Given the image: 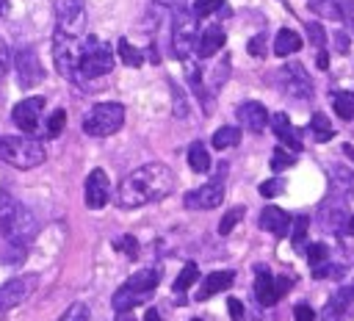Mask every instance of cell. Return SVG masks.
I'll return each mask as SVG.
<instances>
[{"mask_svg":"<svg viewBox=\"0 0 354 321\" xmlns=\"http://www.w3.org/2000/svg\"><path fill=\"white\" fill-rule=\"evenodd\" d=\"M271 122V127H274V133H277V138L285 144V147H290L293 152H299L301 149V133L290 125V119H288V113H274V116H268Z\"/></svg>","mask_w":354,"mask_h":321,"instance_id":"2e32d148","label":"cell"},{"mask_svg":"<svg viewBox=\"0 0 354 321\" xmlns=\"http://www.w3.org/2000/svg\"><path fill=\"white\" fill-rule=\"evenodd\" d=\"M111 69H113V53L102 42L86 39L80 66H77V77H100V75H108Z\"/></svg>","mask_w":354,"mask_h":321,"instance_id":"8992f818","label":"cell"},{"mask_svg":"<svg viewBox=\"0 0 354 321\" xmlns=\"http://www.w3.org/2000/svg\"><path fill=\"white\" fill-rule=\"evenodd\" d=\"M343 313H346V310H340L335 302H326V307L321 310L324 321H343Z\"/></svg>","mask_w":354,"mask_h":321,"instance_id":"60d3db41","label":"cell"},{"mask_svg":"<svg viewBox=\"0 0 354 321\" xmlns=\"http://www.w3.org/2000/svg\"><path fill=\"white\" fill-rule=\"evenodd\" d=\"M124 125V108L119 102H97L86 116H83V130L94 138L113 136Z\"/></svg>","mask_w":354,"mask_h":321,"instance_id":"277c9868","label":"cell"},{"mask_svg":"<svg viewBox=\"0 0 354 321\" xmlns=\"http://www.w3.org/2000/svg\"><path fill=\"white\" fill-rule=\"evenodd\" d=\"M116 246H124V252H127V257H138V244H136V238H122V241H116Z\"/></svg>","mask_w":354,"mask_h":321,"instance_id":"bcb514c9","label":"cell"},{"mask_svg":"<svg viewBox=\"0 0 354 321\" xmlns=\"http://www.w3.org/2000/svg\"><path fill=\"white\" fill-rule=\"evenodd\" d=\"M61 321H88V307L77 302V304H72V307L64 313V318H61Z\"/></svg>","mask_w":354,"mask_h":321,"instance_id":"8d00e7d4","label":"cell"},{"mask_svg":"<svg viewBox=\"0 0 354 321\" xmlns=\"http://www.w3.org/2000/svg\"><path fill=\"white\" fill-rule=\"evenodd\" d=\"M41 111H44V97H25L14 105L11 119L22 133H36L41 122Z\"/></svg>","mask_w":354,"mask_h":321,"instance_id":"30bf717a","label":"cell"},{"mask_svg":"<svg viewBox=\"0 0 354 321\" xmlns=\"http://www.w3.org/2000/svg\"><path fill=\"white\" fill-rule=\"evenodd\" d=\"M221 199H224V185L207 183V185H199L191 194H185V208L188 210H210V208H218Z\"/></svg>","mask_w":354,"mask_h":321,"instance_id":"8fae6325","label":"cell"},{"mask_svg":"<svg viewBox=\"0 0 354 321\" xmlns=\"http://www.w3.org/2000/svg\"><path fill=\"white\" fill-rule=\"evenodd\" d=\"M119 55H122V61L127 64V66H141V50L138 47H133L127 39H119Z\"/></svg>","mask_w":354,"mask_h":321,"instance_id":"f1b7e54d","label":"cell"},{"mask_svg":"<svg viewBox=\"0 0 354 321\" xmlns=\"http://www.w3.org/2000/svg\"><path fill=\"white\" fill-rule=\"evenodd\" d=\"M332 302H335L340 310H348V307L354 304V285H348V288H340V291H337V296H335Z\"/></svg>","mask_w":354,"mask_h":321,"instance_id":"d590c367","label":"cell"},{"mask_svg":"<svg viewBox=\"0 0 354 321\" xmlns=\"http://www.w3.org/2000/svg\"><path fill=\"white\" fill-rule=\"evenodd\" d=\"M326 64H329V58H326V53H321V55H318V66L326 69Z\"/></svg>","mask_w":354,"mask_h":321,"instance_id":"f5cc1de1","label":"cell"},{"mask_svg":"<svg viewBox=\"0 0 354 321\" xmlns=\"http://www.w3.org/2000/svg\"><path fill=\"white\" fill-rule=\"evenodd\" d=\"M224 3L221 0H194V17H207V14H213V11H218Z\"/></svg>","mask_w":354,"mask_h":321,"instance_id":"836d02e7","label":"cell"},{"mask_svg":"<svg viewBox=\"0 0 354 321\" xmlns=\"http://www.w3.org/2000/svg\"><path fill=\"white\" fill-rule=\"evenodd\" d=\"M310 133H313L315 141H329V138L335 136V127H332V122L318 111V113H313V119H310Z\"/></svg>","mask_w":354,"mask_h":321,"instance_id":"cb8c5ba5","label":"cell"},{"mask_svg":"<svg viewBox=\"0 0 354 321\" xmlns=\"http://www.w3.org/2000/svg\"><path fill=\"white\" fill-rule=\"evenodd\" d=\"M241 141V130L235 125H224L213 133V147L216 149H227V147H235Z\"/></svg>","mask_w":354,"mask_h":321,"instance_id":"d4e9b609","label":"cell"},{"mask_svg":"<svg viewBox=\"0 0 354 321\" xmlns=\"http://www.w3.org/2000/svg\"><path fill=\"white\" fill-rule=\"evenodd\" d=\"M307 30H310V39H313V44L324 47V42H326V36H324V28H321L318 22H310V25H307Z\"/></svg>","mask_w":354,"mask_h":321,"instance_id":"7bdbcfd3","label":"cell"},{"mask_svg":"<svg viewBox=\"0 0 354 321\" xmlns=\"http://www.w3.org/2000/svg\"><path fill=\"white\" fill-rule=\"evenodd\" d=\"M80 55H83V39H72V36H64V33L55 30V36H53V58H55V69L66 80H77Z\"/></svg>","mask_w":354,"mask_h":321,"instance_id":"5b68a950","label":"cell"},{"mask_svg":"<svg viewBox=\"0 0 354 321\" xmlns=\"http://www.w3.org/2000/svg\"><path fill=\"white\" fill-rule=\"evenodd\" d=\"M33 288H36V277H30V274H28V277H14V279L3 282V285H0V310L25 302Z\"/></svg>","mask_w":354,"mask_h":321,"instance_id":"7c38bea8","label":"cell"},{"mask_svg":"<svg viewBox=\"0 0 354 321\" xmlns=\"http://www.w3.org/2000/svg\"><path fill=\"white\" fill-rule=\"evenodd\" d=\"M196 277H199L196 263H185V266H183V271H180V274H177V279H174V293H183L185 288H191V285L196 282Z\"/></svg>","mask_w":354,"mask_h":321,"instance_id":"4316f807","label":"cell"},{"mask_svg":"<svg viewBox=\"0 0 354 321\" xmlns=\"http://www.w3.org/2000/svg\"><path fill=\"white\" fill-rule=\"evenodd\" d=\"M17 75H19V83L25 86V89H30V86H36V83H41V77H44V72H41V64H39V58H36V53L33 50H19L17 53Z\"/></svg>","mask_w":354,"mask_h":321,"instance_id":"5bb4252c","label":"cell"},{"mask_svg":"<svg viewBox=\"0 0 354 321\" xmlns=\"http://www.w3.org/2000/svg\"><path fill=\"white\" fill-rule=\"evenodd\" d=\"M116 321H136V318H133V313L127 310V313H119V315H116Z\"/></svg>","mask_w":354,"mask_h":321,"instance_id":"816d5d0a","label":"cell"},{"mask_svg":"<svg viewBox=\"0 0 354 321\" xmlns=\"http://www.w3.org/2000/svg\"><path fill=\"white\" fill-rule=\"evenodd\" d=\"M55 30L72 39H83L86 33L83 0H55Z\"/></svg>","mask_w":354,"mask_h":321,"instance_id":"52a82bcc","label":"cell"},{"mask_svg":"<svg viewBox=\"0 0 354 321\" xmlns=\"http://www.w3.org/2000/svg\"><path fill=\"white\" fill-rule=\"evenodd\" d=\"M191 321H199V318H191Z\"/></svg>","mask_w":354,"mask_h":321,"instance_id":"11a10c76","label":"cell"},{"mask_svg":"<svg viewBox=\"0 0 354 321\" xmlns=\"http://www.w3.org/2000/svg\"><path fill=\"white\" fill-rule=\"evenodd\" d=\"M254 293H257V302L266 304V307H274L279 299L274 293V277L266 271V268H257V279H254Z\"/></svg>","mask_w":354,"mask_h":321,"instance_id":"44dd1931","label":"cell"},{"mask_svg":"<svg viewBox=\"0 0 354 321\" xmlns=\"http://www.w3.org/2000/svg\"><path fill=\"white\" fill-rule=\"evenodd\" d=\"M282 188H285V183H282L279 177H274V180H266V183L260 185V194L268 199V196H277V194H282Z\"/></svg>","mask_w":354,"mask_h":321,"instance_id":"74e56055","label":"cell"},{"mask_svg":"<svg viewBox=\"0 0 354 321\" xmlns=\"http://www.w3.org/2000/svg\"><path fill=\"white\" fill-rule=\"evenodd\" d=\"M174 188V174L163 163H144L133 169L116 188L119 208H141L169 196Z\"/></svg>","mask_w":354,"mask_h":321,"instance_id":"6da1fadb","label":"cell"},{"mask_svg":"<svg viewBox=\"0 0 354 321\" xmlns=\"http://www.w3.org/2000/svg\"><path fill=\"white\" fill-rule=\"evenodd\" d=\"M188 166L194 169V172H207L210 169V155H207V149H205V144H191V149H188Z\"/></svg>","mask_w":354,"mask_h":321,"instance_id":"484cf974","label":"cell"},{"mask_svg":"<svg viewBox=\"0 0 354 321\" xmlns=\"http://www.w3.org/2000/svg\"><path fill=\"white\" fill-rule=\"evenodd\" d=\"M293 160H296V155H293V152H288L285 147H277V149H274V155H271V169H274V172H282V169L293 166Z\"/></svg>","mask_w":354,"mask_h":321,"instance_id":"f546056e","label":"cell"},{"mask_svg":"<svg viewBox=\"0 0 354 321\" xmlns=\"http://www.w3.org/2000/svg\"><path fill=\"white\" fill-rule=\"evenodd\" d=\"M0 232L6 235V241L11 246L25 249V252L39 232V224L30 216V210L8 191H0Z\"/></svg>","mask_w":354,"mask_h":321,"instance_id":"7a4b0ae2","label":"cell"},{"mask_svg":"<svg viewBox=\"0 0 354 321\" xmlns=\"http://www.w3.org/2000/svg\"><path fill=\"white\" fill-rule=\"evenodd\" d=\"M313 318H315V313H313L310 304H296L293 307V321H313Z\"/></svg>","mask_w":354,"mask_h":321,"instance_id":"b9f144b4","label":"cell"},{"mask_svg":"<svg viewBox=\"0 0 354 321\" xmlns=\"http://www.w3.org/2000/svg\"><path fill=\"white\" fill-rule=\"evenodd\" d=\"M301 50V36L290 28H282L274 39V53L277 55H290V53H299Z\"/></svg>","mask_w":354,"mask_h":321,"instance_id":"7402d4cb","label":"cell"},{"mask_svg":"<svg viewBox=\"0 0 354 321\" xmlns=\"http://www.w3.org/2000/svg\"><path fill=\"white\" fill-rule=\"evenodd\" d=\"M246 50L252 53V55H266V33H257V36H252L249 39V44H246Z\"/></svg>","mask_w":354,"mask_h":321,"instance_id":"f35d334b","label":"cell"},{"mask_svg":"<svg viewBox=\"0 0 354 321\" xmlns=\"http://www.w3.org/2000/svg\"><path fill=\"white\" fill-rule=\"evenodd\" d=\"M307 227H310V216H296V219H293V244H296V246L304 241Z\"/></svg>","mask_w":354,"mask_h":321,"instance_id":"e575fe53","label":"cell"},{"mask_svg":"<svg viewBox=\"0 0 354 321\" xmlns=\"http://www.w3.org/2000/svg\"><path fill=\"white\" fill-rule=\"evenodd\" d=\"M307 260H310L313 268L324 266V263L329 260V249H326V244H310V246H307Z\"/></svg>","mask_w":354,"mask_h":321,"instance_id":"4dcf8cb0","label":"cell"},{"mask_svg":"<svg viewBox=\"0 0 354 321\" xmlns=\"http://www.w3.org/2000/svg\"><path fill=\"white\" fill-rule=\"evenodd\" d=\"M224 30L218 28V25H210V28H205L199 36H196V50H199V55L202 58H207V55H213L216 50H221V44H224Z\"/></svg>","mask_w":354,"mask_h":321,"instance_id":"d6986e66","label":"cell"},{"mask_svg":"<svg viewBox=\"0 0 354 321\" xmlns=\"http://www.w3.org/2000/svg\"><path fill=\"white\" fill-rule=\"evenodd\" d=\"M144 321H160V313H158L155 307H149V310H147V315H144Z\"/></svg>","mask_w":354,"mask_h":321,"instance_id":"681fc988","label":"cell"},{"mask_svg":"<svg viewBox=\"0 0 354 321\" xmlns=\"http://www.w3.org/2000/svg\"><path fill=\"white\" fill-rule=\"evenodd\" d=\"M64 122H66V111H64V108L53 111L50 119H47V136H58V133L64 130Z\"/></svg>","mask_w":354,"mask_h":321,"instance_id":"d6a6232c","label":"cell"},{"mask_svg":"<svg viewBox=\"0 0 354 321\" xmlns=\"http://www.w3.org/2000/svg\"><path fill=\"white\" fill-rule=\"evenodd\" d=\"M8 64H11V50H8V44L0 39V77L8 72Z\"/></svg>","mask_w":354,"mask_h":321,"instance_id":"ee69618b","label":"cell"},{"mask_svg":"<svg viewBox=\"0 0 354 321\" xmlns=\"http://www.w3.org/2000/svg\"><path fill=\"white\" fill-rule=\"evenodd\" d=\"M243 213H246V208H241V205H238V208H230V210L221 216V221H218V232H221V235H230L232 227L243 219Z\"/></svg>","mask_w":354,"mask_h":321,"instance_id":"83f0119b","label":"cell"},{"mask_svg":"<svg viewBox=\"0 0 354 321\" xmlns=\"http://www.w3.org/2000/svg\"><path fill=\"white\" fill-rule=\"evenodd\" d=\"M332 108L340 119H354V91H335Z\"/></svg>","mask_w":354,"mask_h":321,"instance_id":"603a6c76","label":"cell"},{"mask_svg":"<svg viewBox=\"0 0 354 321\" xmlns=\"http://www.w3.org/2000/svg\"><path fill=\"white\" fill-rule=\"evenodd\" d=\"M158 271L155 268H144V271H138V274H133L122 288H127V291H133V293H138V296H147L152 288H158Z\"/></svg>","mask_w":354,"mask_h":321,"instance_id":"ffe728a7","label":"cell"},{"mask_svg":"<svg viewBox=\"0 0 354 321\" xmlns=\"http://www.w3.org/2000/svg\"><path fill=\"white\" fill-rule=\"evenodd\" d=\"M332 183H335V188L348 191V188H354V172L337 166V169H332Z\"/></svg>","mask_w":354,"mask_h":321,"instance_id":"1f68e13d","label":"cell"},{"mask_svg":"<svg viewBox=\"0 0 354 321\" xmlns=\"http://www.w3.org/2000/svg\"><path fill=\"white\" fill-rule=\"evenodd\" d=\"M171 47L177 58H188L191 50L196 47V17L191 11L177 8L174 11V25H171Z\"/></svg>","mask_w":354,"mask_h":321,"instance_id":"ba28073f","label":"cell"},{"mask_svg":"<svg viewBox=\"0 0 354 321\" xmlns=\"http://www.w3.org/2000/svg\"><path fill=\"white\" fill-rule=\"evenodd\" d=\"M277 86H279L282 94H288V97H293V100H307V97L313 94V83H310L304 66L296 64V61L285 64V66L277 72Z\"/></svg>","mask_w":354,"mask_h":321,"instance_id":"9c48e42d","label":"cell"},{"mask_svg":"<svg viewBox=\"0 0 354 321\" xmlns=\"http://www.w3.org/2000/svg\"><path fill=\"white\" fill-rule=\"evenodd\" d=\"M335 44H337V50H340V53H346V47H348L346 33H335Z\"/></svg>","mask_w":354,"mask_h":321,"instance_id":"7dc6e473","label":"cell"},{"mask_svg":"<svg viewBox=\"0 0 354 321\" xmlns=\"http://www.w3.org/2000/svg\"><path fill=\"white\" fill-rule=\"evenodd\" d=\"M230 285H232V271H213V274H207V277L202 279L196 299H199V302H202V299H210V296L227 291Z\"/></svg>","mask_w":354,"mask_h":321,"instance_id":"ac0fdd59","label":"cell"},{"mask_svg":"<svg viewBox=\"0 0 354 321\" xmlns=\"http://www.w3.org/2000/svg\"><path fill=\"white\" fill-rule=\"evenodd\" d=\"M0 160H6L14 169H36L44 163V147L36 138L3 136L0 138Z\"/></svg>","mask_w":354,"mask_h":321,"instance_id":"3957f363","label":"cell"},{"mask_svg":"<svg viewBox=\"0 0 354 321\" xmlns=\"http://www.w3.org/2000/svg\"><path fill=\"white\" fill-rule=\"evenodd\" d=\"M293 285V279L288 277V274H279V277H274V293H277V299H282L285 293H288V288Z\"/></svg>","mask_w":354,"mask_h":321,"instance_id":"ab89813d","label":"cell"},{"mask_svg":"<svg viewBox=\"0 0 354 321\" xmlns=\"http://www.w3.org/2000/svg\"><path fill=\"white\" fill-rule=\"evenodd\" d=\"M227 310H230L232 321H243V304H241V299H227Z\"/></svg>","mask_w":354,"mask_h":321,"instance_id":"f6af8a7d","label":"cell"},{"mask_svg":"<svg viewBox=\"0 0 354 321\" xmlns=\"http://www.w3.org/2000/svg\"><path fill=\"white\" fill-rule=\"evenodd\" d=\"M235 113H238V119L243 122V127L252 130V133H263L266 125H268V111H266V105L257 102V100L241 102V105L235 108Z\"/></svg>","mask_w":354,"mask_h":321,"instance_id":"9a60e30c","label":"cell"},{"mask_svg":"<svg viewBox=\"0 0 354 321\" xmlns=\"http://www.w3.org/2000/svg\"><path fill=\"white\" fill-rule=\"evenodd\" d=\"M343 155H346V158H351V160H354V147H351V144H343Z\"/></svg>","mask_w":354,"mask_h":321,"instance_id":"f907efd6","label":"cell"},{"mask_svg":"<svg viewBox=\"0 0 354 321\" xmlns=\"http://www.w3.org/2000/svg\"><path fill=\"white\" fill-rule=\"evenodd\" d=\"M160 6H177V0H158Z\"/></svg>","mask_w":354,"mask_h":321,"instance_id":"db71d44e","label":"cell"},{"mask_svg":"<svg viewBox=\"0 0 354 321\" xmlns=\"http://www.w3.org/2000/svg\"><path fill=\"white\" fill-rule=\"evenodd\" d=\"M340 230H343L346 235H351V238H354V216H348V219L343 221V227H340Z\"/></svg>","mask_w":354,"mask_h":321,"instance_id":"c3c4849f","label":"cell"},{"mask_svg":"<svg viewBox=\"0 0 354 321\" xmlns=\"http://www.w3.org/2000/svg\"><path fill=\"white\" fill-rule=\"evenodd\" d=\"M108 196H111L108 174H105L102 169L88 172V177H86V205H88L91 210H100V208H105Z\"/></svg>","mask_w":354,"mask_h":321,"instance_id":"4fadbf2b","label":"cell"},{"mask_svg":"<svg viewBox=\"0 0 354 321\" xmlns=\"http://www.w3.org/2000/svg\"><path fill=\"white\" fill-rule=\"evenodd\" d=\"M260 227H263L266 232L277 235V238H285V235L290 232V219H288V213H285L282 208H266V210L260 213Z\"/></svg>","mask_w":354,"mask_h":321,"instance_id":"e0dca14e","label":"cell"}]
</instances>
